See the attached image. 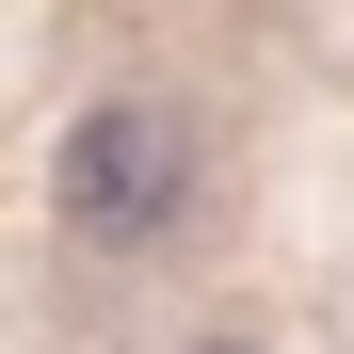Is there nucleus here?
Masks as SVG:
<instances>
[{
    "instance_id": "obj_1",
    "label": "nucleus",
    "mask_w": 354,
    "mask_h": 354,
    "mask_svg": "<svg viewBox=\"0 0 354 354\" xmlns=\"http://www.w3.org/2000/svg\"><path fill=\"white\" fill-rule=\"evenodd\" d=\"M177 194H194V129H177L161 97H97L65 129V225L81 242H161Z\"/></svg>"
}]
</instances>
